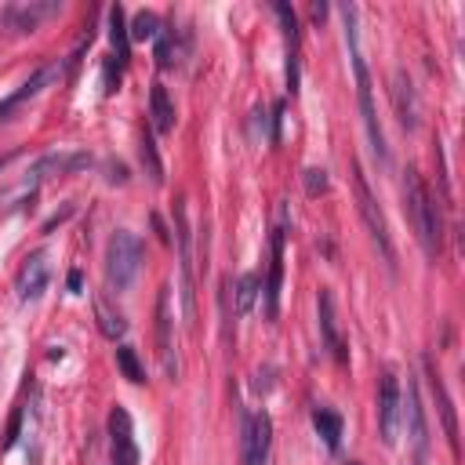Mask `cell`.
<instances>
[{"label":"cell","instance_id":"6da1fadb","mask_svg":"<svg viewBox=\"0 0 465 465\" xmlns=\"http://www.w3.org/2000/svg\"><path fill=\"white\" fill-rule=\"evenodd\" d=\"M341 22H345V44H349V58H352L356 102H360V120H363V131H367V142H371V153L378 156V163H389L385 134H381L378 113H374V98H371V73H367L363 51H360V25H356V7H352V4H345V7H341Z\"/></svg>","mask_w":465,"mask_h":465},{"label":"cell","instance_id":"7a4b0ae2","mask_svg":"<svg viewBox=\"0 0 465 465\" xmlns=\"http://www.w3.org/2000/svg\"><path fill=\"white\" fill-rule=\"evenodd\" d=\"M403 200H407V214H411V225L418 232V243L425 251V258H440V247H443V222H440V207H436V196L425 189L421 174L414 167L403 171Z\"/></svg>","mask_w":465,"mask_h":465},{"label":"cell","instance_id":"3957f363","mask_svg":"<svg viewBox=\"0 0 465 465\" xmlns=\"http://www.w3.org/2000/svg\"><path fill=\"white\" fill-rule=\"evenodd\" d=\"M142 269V240L131 229H116L105 247V280L113 291H127Z\"/></svg>","mask_w":465,"mask_h":465},{"label":"cell","instance_id":"277c9868","mask_svg":"<svg viewBox=\"0 0 465 465\" xmlns=\"http://www.w3.org/2000/svg\"><path fill=\"white\" fill-rule=\"evenodd\" d=\"M352 189H356V211H360V218H363V225H367V232H371L374 247L381 251L385 265L396 269V251H392V240H389L385 214H381V207H378V200H374V193H371V185H367V178H363V171H360L356 160H352Z\"/></svg>","mask_w":465,"mask_h":465},{"label":"cell","instance_id":"5b68a950","mask_svg":"<svg viewBox=\"0 0 465 465\" xmlns=\"http://www.w3.org/2000/svg\"><path fill=\"white\" fill-rule=\"evenodd\" d=\"M400 381L396 374H381V385H378V436L385 447L396 443V429H400Z\"/></svg>","mask_w":465,"mask_h":465},{"label":"cell","instance_id":"8992f818","mask_svg":"<svg viewBox=\"0 0 465 465\" xmlns=\"http://www.w3.org/2000/svg\"><path fill=\"white\" fill-rule=\"evenodd\" d=\"M272 447V418L265 411L243 418V465H265Z\"/></svg>","mask_w":465,"mask_h":465},{"label":"cell","instance_id":"52a82bcc","mask_svg":"<svg viewBox=\"0 0 465 465\" xmlns=\"http://www.w3.org/2000/svg\"><path fill=\"white\" fill-rule=\"evenodd\" d=\"M62 73H65V62H62V58L44 62V65H40V69H36V73H33V76H29V80L18 87V91H15V94H7V98L0 102V120H7V116H11V113L22 105V102L36 98V94H40L44 87H51L54 80H62Z\"/></svg>","mask_w":465,"mask_h":465},{"label":"cell","instance_id":"ba28073f","mask_svg":"<svg viewBox=\"0 0 465 465\" xmlns=\"http://www.w3.org/2000/svg\"><path fill=\"white\" fill-rule=\"evenodd\" d=\"M109 454H113V465H138V443L131 432V414L120 403L109 411Z\"/></svg>","mask_w":465,"mask_h":465},{"label":"cell","instance_id":"9c48e42d","mask_svg":"<svg viewBox=\"0 0 465 465\" xmlns=\"http://www.w3.org/2000/svg\"><path fill=\"white\" fill-rule=\"evenodd\" d=\"M389 98H392V109H396L400 127H403V131H414L421 105H418V91H414L407 69H392V76H389Z\"/></svg>","mask_w":465,"mask_h":465},{"label":"cell","instance_id":"30bf717a","mask_svg":"<svg viewBox=\"0 0 465 465\" xmlns=\"http://www.w3.org/2000/svg\"><path fill=\"white\" fill-rule=\"evenodd\" d=\"M171 327H174V316H171V287H160V294H156V349H160V363H163L167 378L174 381L178 378V356H174Z\"/></svg>","mask_w":465,"mask_h":465},{"label":"cell","instance_id":"8fae6325","mask_svg":"<svg viewBox=\"0 0 465 465\" xmlns=\"http://www.w3.org/2000/svg\"><path fill=\"white\" fill-rule=\"evenodd\" d=\"M280 283H283V225L272 229V243H269V280L262 287L265 294V316L276 320L280 312Z\"/></svg>","mask_w":465,"mask_h":465},{"label":"cell","instance_id":"7c38bea8","mask_svg":"<svg viewBox=\"0 0 465 465\" xmlns=\"http://www.w3.org/2000/svg\"><path fill=\"white\" fill-rule=\"evenodd\" d=\"M47 276H51V269H47V254H44V251H33V254L22 262L18 280H15L18 298H22V302H36V298L44 294V287H47Z\"/></svg>","mask_w":465,"mask_h":465},{"label":"cell","instance_id":"4fadbf2b","mask_svg":"<svg viewBox=\"0 0 465 465\" xmlns=\"http://www.w3.org/2000/svg\"><path fill=\"white\" fill-rule=\"evenodd\" d=\"M58 11L54 0H36V4H11L4 7V25L15 29V33H33L44 18H51Z\"/></svg>","mask_w":465,"mask_h":465},{"label":"cell","instance_id":"5bb4252c","mask_svg":"<svg viewBox=\"0 0 465 465\" xmlns=\"http://www.w3.org/2000/svg\"><path fill=\"white\" fill-rule=\"evenodd\" d=\"M425 378H429V389H432V400H436V411H440V421H443L447 443H450V450L458 454V418H454V403H450L447 385H443L440 371L432 367V360H425Z\"/></svg>","mask_w":465,"mask_h":465},{"label":"cell","instance_id":"9a60e30c","mask_svg":"<svg viewBox=\"0 0 465 465\" xmlns=\"http://www.w3.org/2000/svg\"><path fill=\"white\" fill-rule=\"evenodd\" d=\"M400 418L407 421V436L414 443L418 454H425L429 447V429H425V411H421V400H418V385L407 381V400H400Z\"/></svg>","mask_w":465,"mask_h":465},{"label":"cell","instance_id":"2e32d148","mask_svg":"<svg viewBox=\"0 0 465 465\" xmlns=\"http://www.w3.org/2000/svg\"><path fill=\"white\" fill-rule=\"evenodd\" d=\"M178 258H182V309H185V320L193 323V254H189V225H185V207L178 203Z\"/></svg>","mask_w":465,"mask_h":465},{"label":"cell","instance_id":"e0dca14e","mask_svg":"<svg viewBox=\"0 0 465 465\" xmlns=\"http://www.w3.org/2000/svg\"><path fill=\"white\" fill-rule=\"evenodd\" d=\"M276 18L283 25V40H287V91L294 94L298 91V44H302V33H298V18L287 4H276Z\"/></svg>","mask_w":465,"mask_h":465},{"label":"cell","instance_id":"ac0fdd59","mask_svg":"<svg viewBox=\"0 0 465 465\" xmlns=\"http://www.w3.org/2000/svg\"><path fill=\"white\" fill-rule=\"evenodd\" d=\"M316 309H320V334H323V345L331 349V356H334L338 363H345L349 352H345V341H341V334H338V320H334V298H331V291H320Z\"/></svg>","mask_w":465,"mask_h":465},{"label":"cell","instance_id":"d6986e66","mask_svg":"<svg viewBox=\"0 0 465 465\" xmlns=\"http://www.w3.org/2000/svg\"><path fill=\"white\" fill-rule=\"evenodd\" d=\"M91 167V153H51V156H40L33 163V178H44V174H73V171H84Z\"/></svg>","mask_w":465,"mask_h":465},{"label":"cell","instance_id":"ffe728a7","mask_svg":"<svg viewBox=\"0 0 465 465\" xmlns=\"http://www.w3.org/2000/svg\"><path fill=\"white\" fill-rule=\"evenodd\" d=\"M149 116H153V131L156 134H167L174 127V105H171L163 84H153V91H149Z\"/></svg>","mask_w":465,"mask_h":465},{"label":"cell","instance_id":"44dd1931","mask_svg":"<svg viewBox=\"0 0 465 465\" xmlns=\"http://www.w3.org/2000/svg\"><path fill=\"white\" fill-rule=\"evenodd\" d=\"M109 40H113V58L124 65L127 62V44H131V36H127V22H124V7L120 4H113L109 7Z\"/></svg>","mask_w":465,"mask_h":465},{"label":"cell","instance_id":"7402d4cb","mask_svg":"<svg viewBox=\"0 0 465 465\" xmlns=\"http://www.w3.org/2000/svg\"><path fill=\"white\" fill-rule=\"evenodd\" d=\"M94 316H98V331H102L105 338H113V341H116V338H120V334L127 331L124 316H120V312H116V309H113V305H109V302L102 298V294L94 298Z\"/></svg>","mask_w":465,"mask_h":465},{"label":"cell","instance_id":"603a6c76","mask_svg":"<svg viewBox=\"0 0 465 465\" xmlns=\"http://www.w3.org/2000/svg\"><path fill=\"white\" fill-rule=\"evenodd\" d=\"M312 425H316V432L323 436V443H327L331 450H338V447H341V418H338L334 411L316 407V411H312Z\"/></svg>","mask_w":465,"mask_h":465},{"label":"cell","instance_id":"cb8c5ba5","mask_svg":"<svg viewBox=\"0 0 465 465\" xmlns=\"http://www.w3.org/2000/svg\"><path fill=\"white\" fill-rule=\"evenodd\" d=\"M138 156H142V167L149 171V178L160 185V182H163V163H160V156H156V145H153V134H149V131H142Z\"/></svg>","mask_w":465,"mask_h":465},{"label":"cell","instance_id":"d4e9b609","mask_svg":"<svg viewBox=\"0 0 465 465\" xmlns=\"http://www.w3.org/2000/svg\"><path fill=\"white\" fill-rule=\"evenodd\" d=\"M127 36L131 40H156L160 36V18L153 11H138L134 22H131V29H127Z\"/></svg>","mask_w":465,"mask_h":465},{"label":"cell","instance_id":"484cf974","mask_svg":"<svg viewBox=\"0 0 465 465\" xmlns=\"http://www.w3.org/2000/svg\"><path fill=\"white\" fill-rule=\"evenodd\" d=\"M258 276L254 272H243L240 280H236V312L243 316V312H251V305H254V298H258Z\"/></svg>","mask_w":465,"mask_h":465},{"label":"cell","instance_id":"4316f807","mask_svg":"<svg viewBox=\"0 0 465 465\" xmlns=\"http://www.w3.org/2000/svg\"><path fill=\"white\" fill-rule=\"evenodd\" d=\"M116 367L124 371V378H127V381H134V385H142V381H145V367L138 363V356H134V349H131V345H120V349H116Z\"/></svg>","mask_w":465,"mask_h":465},{"label":"cell","instance_id":"83f0119b","mask_svg":"<svg viewBox=\"0 0 465 465\" xmlns=\"http://www.w3.org/2000/svg\"><path fill=\"white\" fill-rule=\"evenodd\" d=\"M302 182H305V193H309V196H320V193L327 189V171H323V167H309V171L302 174Z\"/></svg>","mask_w":465,"mask_h":465},{"label":"cell","instance_id":"f1b7e54d","mask_svg":"<svg viewBox=\"0 0 465 465\" xmlns=\"http://www.w3.org/2000/svg\"><path fill=\"white\" fill-rule=\"evenodd\" d=\"M120 84V62L116 58H105V94H113Z\"/></svg>","mask_w":465,"mask_h":465},{"label":"cell","instance_id":"f546056e","mask_svg":"<svg viewBox=\"0 0 465 465\" xmlns=\"http://www.w3.org/2000/svg\"><path fill=\"white\" fill-rule=\"evenodd\" d=\"M80 283H84V276H80V269H73L69 272V291H80Z\"/></svg>","mask_w":465,"mask_h":465},{"label":"cell","instance_id":"4dcf8cb0","mask_svg":"<svg viewBox=\"0 0 465 465\" xmlns=\"http://www.w3.org/2000/svg\"><path fill=\"white\" fill-rule=\"evenodd\" d=\"M349 465H360V461H349Z\"/></svg>","mask_w":465,"mask_h":465}]
</instances>
